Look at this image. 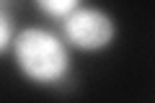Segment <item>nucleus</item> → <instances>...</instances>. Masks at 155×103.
I'll return each instance as SVG.
<instances>
[{"mask_svg":"<svg viewBox=\"0 0 155 103\" xmlns=\"http://www.w3.org/2000/svg\"><path fill=\"white\" fill-rule=\"evenodd\" d=\"M62 31L70 44L85 52H96L111 44L114 21L98 8H75L62 18Z\"/></svg>","mask_w":155,"mask_h":103,"instance_id":"nucleus-2","label":"nucleus"},{"mask_svg":"<svg viewBox=\"0 0 155 103\" xmlns=\"http://www.w3.org/2000/svg\"><path fill=\"white\" fill-rule=\"evenodd\" d=\"M16 60L23 75L36 82H54L67 72V49L44 28H23L16 39Z\"/></svg>","mask_w":155,"mask_h":103,"instance_id":"nucleus-1","label":"nucleus"},{"mask_svg":"<svg viewBox=\"0 0 155 103\" xmlns=\"http://www.w3.org/2000/svg\"><path fill=\"white\" fill-rule=\"evenodd\" d=\"M11 34H13V28H11V21H8V16L5 13H0V52L8 47V41H11Z\"/></svg>","mask_w":155,"mask_h":103,"instance_id":"nucleus-4","label":"nucleus"},{"mask_svg":"<svg viewBox=\"0 0 155 103\" xmlns=\"http://www.w3.org/2000/svg\"><path fill=\"white\" fill-rule=\"evenodd\" d=\"M36 5L54 18H65L67 13H72L75 8H80V0H36Z\"/></svg>","mask_w":155,"mask_h":103,"instance_id":"nucleus-3","label":"nucleus"}]
</instances>
